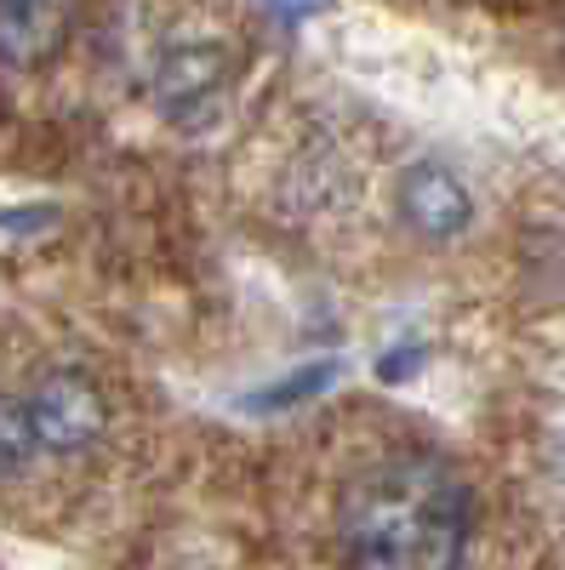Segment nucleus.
Masks as SVG:
<instances>
[{
  "instance_id": "1",
  "label": "nucleus",
  "mask_w": 565,
  "mask_h": 570,
  "mask_svg": "<svg viewBox=\"0 0 565 570\" xmlns=\"http://www.w3.org/2000/svg\"><path fill=\"white\" fill-rule=\"evenodd\" d=\"M338 542L349 570H457L468 491L440 456H389L343 491Z\"/></svg>"
},
{
  "instance_id": "2",
  "label": "nucleus",
  "mask_w": 565,
  "mask_h": 570,
  "mask_svg": "<svg viewBox=\"0 0 565 570\" xmlns=\"http://www.w3.org/2000/svg\"><path fill=\"white\" fill-rule=\"evenodd\" d=\"M228 80L234 58L223 52V40H183L155 63V109L177 126H201L223 104Z\"/></svg>"
},
{
  "instance_id": "3",
  "label": "nucleus",
  "mask_w": 565,
  "mask_h": 570,
  "mask_svg": "<svg viewBox=\"0 0 565 570\" xmlns=\"http://www.w3.org/2000/svg\"><path fill=\"white\" fill-rule=\"evenodd\" d=\"M23 405H29L35 445H46V451H86L104 434V416H109L104 394L80 371H52Z\"/></svg>"
},
{
  "instance_id": "4",
  "label": "nucleus",
  "mask_w": 565,
  "mask_h": 570,
  "mask_svg": "<svg viewBox=\"0 0 565 570\" xmlns=\"http://www.w3.org/2000/svg\"><path fill=\"white\" fill-rule=\"evenodd\" d=\"M394 206H400L406 228H417L422 240H451V234L468 228V212H475V206H468L462 177H457L451 166H440V160L411 166V171L400 177Z\"/></svg>"
},
{
  "instance_id": "5",
  "label": "nucleus",
  "mask_w": 565,
  "mask_h": 570,
  "mask_svg": "<svg viewBox=\"0 0 565 570\" xmlns=\"http://www.w3.org/2000/svg\"><path fill=\"white\" fill-rule=\"evenodd\" d=\"M64 35H69V12H58V7H7L0 12V58L40 63L64 46Z\"/></svg>"
},
{
  "instance_id": "6",
  "label": "nucleus",
  "mask_w": 565,
  "mask_h": 570,
  "mask_svg": "<svg viewBox=\"0 0 565 570\" xmlns=\"http://www.w3.org/2000/svg\"><path fill=\"white\" fill-rule=\"evenodd\" d=\"M35 451V428H29V405L0 394V473H18Z\"/></svg>"
},
{
  "instance_id": "7",
  "label": "nucleus",
  "mask_w": 565,
  "mask_h": 570,
  "mask_svg": "<svg viewBox=\"0 0 565 570\" xmlns=\"http://www.w3.org/2000/svg\"><path fill=\"white\" fill-rule=\"evenodd\" d=\"M338 376V365L332 360H314V365H303L292 383H274L269 394H257V405H292V400H303V394H314V389H325Z\"/></svg>"
}]
</instances>
